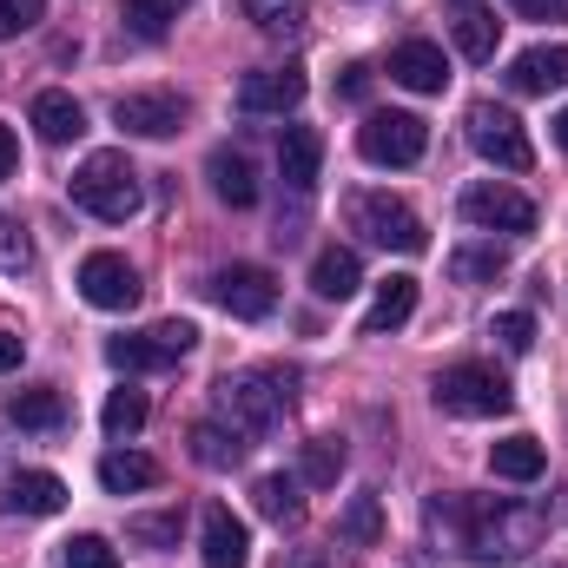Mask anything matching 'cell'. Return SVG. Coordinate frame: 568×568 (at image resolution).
I'll list each match as a JSON object with an SVG mask.
<instances>
[{"label":"cell","instance_id":"1","mask_svg":"<svg viewBox=\"0 0 568 568\" xmlns=\"http://www.w3.org/2000/svg\"><path fill=\"white\" fill-rule=\"evenodd\" d=\"M429 523L456 529V542L476 556V562H523L529 549H542L549 536V516L542 509H523V503H469V496H436L429 503Z\"/></svg>","mask_w":568,"mask_h":568},{"label":"cell","instance_id":"2","mask_svg":"<svg viewBox=\"0 0 568 568\" xmlns=\"http://www.w3.org/2000/svg\"><path fill=\"white\" fill-rule=\"evenodd\" d=\"M212 410H219L225 429H239L252 443V436L278 429V417L291 410V377H278V371H239V377H225L212 390Z\"/></svg>","mask_w":568,"mask_h":568},{"label":"cell","instance_id":"3","mask_svg":"<svg viewBox=\"0 0 568 568\" xmlns=\"http://www.w3.org/2000/svg\"><path fill=\"white\" fill-rule=\"evenodd\" d=\"M67 192H73L80 212H93V219H106V225H126L145 205V185H140V172H133L126 152H93V159L73 172Z\"/></svg>","mask_w":568,"mask_h":568},{"label":"cell","instance_id":"4","mask_svg":"<svg viewBox=\"0 0 568 568\" xmlns=\"http://www.w3.org/2000/svg\"><path fill=\"white\" fill-rule=\"evenodd\" d=\"M344 212H351V232H364V239H371V245H384V252H404V258L429 252L424 219H417L404 199H390V192H357Z\"/></svg>","mask_w":568,"mask_h":568},{"label":"cell","instance_id":"5","mask_svg":"<svg viewBox=\"0 0 568 568\" xmlns=\"http://www.w3.org/2000/svg\"><path fill=\"white\" fill-rule=\"evenodd\" d=\"M509 404H516V390L496 364H449L436 377V410H449V417H503Z\"/></svg>","mask_w":568,"mask_h":568},{"label":"cell","instance_id":"6","mask_svg":"<svg viewBox=\"0 0 568 568\" xmlns=\"http://www.w3.org/2000/svg\"><path fill=\"white\" fill-rule=\"evenodd\" d=\"M192 344H199V331H192L185 317H165V324H152V331L113 337V344H106V364H113V371H172L179 357H192Z\"/></svg>","mask_w":568,"mask_h":568},{"label":"cell","instance_id":"7","mask_svg":"<svg viewBox=\"0 0 568 568\" xmlns=\"http://www.w3.org/2000/svg\"><path fill=\"white\" fill-rule=\"evenodd\" d=\"M469 145L489 159V165H503V172H529L536 165V145L523 133V120L509 113V106H469Z\"/></svg>","mask_w":568,"mask_h":568},{"label":"cell","instance_id":"8","mask_svg":"<svg viewBox=\"0 0 568 568\" xmlns=\"http://www.w3.org/2000/svg\"><path fill=\"white\" fill-rule=\"evenodd\" d=\"M463 219H469L476 232H509V239H523V232H536V199L516 192V185L483 179V185L463 192Z\"/></svg>","mask_w":568,"mask_h":568},{"label":"cell","instance_id":"9","mask_svg":"<svg viewBox=\"0 0 568 568\" xmlns=\"http://www.w3.org/2000/svg\"><path fill=\"white\" fill-rule=\"evenodd\" d=\"M429 145V126L417 113H371L364 126H357V152L371 159V165H417Z\"/></svg>","mask_w":568,"mask_h":568},{"label":"cell","instance_id":"10","mask_svg":"<svg viewBox=\"0 0 568 568\" xmlns=\"http://www.w3.org/2000/svg\"><path fill=\"white\" fill-rule=\"evenodd\" d=\"M113 126L133 133V140H172L185 126V100L165 93V87H145V93H120L113 100Z\"/></svg>","mask_w":568,"mask_h":568},{"label":"cell","instance_id":"11","mask_svg":"<svg viewBox=\"0 0 568 568\" xmlns=\"http://www.w3.org/2000/svg\"><path fill=\"white\" fill-rule=\"evenodd\" d=\"M212 297H219L232 317L258 324V317H272V311H278V278H272L265 265H225V272L212 278Z\"/></svg>","mask_w":568,"mask_h":568},{"label":"cell","instance_id":"12","mask_svg":"<svg viewBox=\"0 0 568 568\" xmlns=\"http://www.w3.org/2000/svg\"><path fill=\"white\" fill-rule=\"evenodd\" d=\"M80 297H87L93 311H133V304H140V272H133L120 252H93V258L80 265Z\"/></svg>","mask_w":568,"mask_h":568},{"label":"cell","instance_id":"13","mask_svg":"<svg viewBox=\"0 0 568 568\" xmlns=\"http://www.w3.org/2000/svg\"><path fill=\"white\" fill-rule=\"evenodd\" d=\"M304 106V73L297 67H265L239 80V113H297Z\"/></svg>","mask_w":568,"mask_h":568},{"label":"cell","instance_id":"14","mask_svg":"<svg viewBox=\"0 0 568 568\" xmlns=\"http://www.w3.org/2000/svg\"><path fill=\"white\" fill-rule=\"evenodd\" d=\"M67 509V483L53 476V469H20V476H7V489H0V516H60Z\"/></svg>","mask_w":568,"mask_h":568},{"label":"cell","instance_id":"15","mask_svg":"<svg viewBox=\"0 0 568 568\" xmlns=\"http://www.w3.org/2000/svg\"><path fill=\"white\" fill-rule=\"evenodd\" d=\"M199 556H205V568H252V529L225 503H212L205 529H199Z\"/></svg>","mask_w":568,"mask_h":568},{"label":"cell","instance_id":"16","mask_svg":"<svg viewBox=\"0 0 568 568\" xmlns=\"http://www.w3.org/2000/svg\"><path fill=\"white\" fill-rule=\"evenodd\" d=\"M390 80L410 87V93H443V87H449V53H443L436 40H404V47L390 53Z\"/></svg>","mask_w":568,"mask_h":568},{"label":"cell","instance_id":"17","mask_svg":"<svg viewBox=\"0 0 568 568\" xmlns=\"http://www.w3.org/2000/svg\"><path fill=\"white\" fill-rule=\"evenodd\" d=\"M33 133L47 145H73L87 133V106L73 100V93H60V87H47V93H33Z\"/></svg>","mask_w":568,"mask_h":568},{"label":"cell","instance_id":"18","mask_svg":"<svg viewBox=\"0 0 568 568\" xmlns=\"http://www.w3.org/2000/svg\"><path fill=\"white\" fill-rule=\"evenodd\" d=\"M205 172H212V192H219L232 212H252V205H258V172H252V159H245V152L219 145V152L205 159Z\"/></svg>","mask_w":568,"mask_h":568},{"label":"cell","instance_id":"19","mask_svg":"<svg viewBox=\"0 0 568 568\" xmlns=\"http://www.w3.org/2000/svg\"><path fill=\"white\" fill-rule=\"evenodd\" d=\"M568 87V47H529L509 60V93H556Z\"/></svg>","mask_w":568,"mask_h":568},{"label":"cell","instance_id":"20","mask_svg":"<svg viewBox=\"0 0 568 568\" xmlns=\"http://www.w3.org/2000/svg\"><path fill=\"white\" fill-rule=\"evenodd\" d=\"M317 165H324V140L317 126H284L278 133V172L291 192H311L317 185Z\"/></svg>","mask_w":568,"mask_h":568},{"label":"cell","instance_id":"21","mask_svg":"<svg viewBox=\"0 0 568 568\" xmlns=\"http://www.w3.org/2000/svg\"><path fill=\"white\" fill-rule=\"evenodd\" d=\"M311 291H317L324 304H344V297H357V291H364V265H357V252H344V245H324V252L311 258Z\"/></svg>","mask_w":568,"mask_h":568},{"label":"cell","instance_id":"22","mask_svg":"<svg viewBox=\"0 0 568 568\" xmlns=\"http://www.w3.org/2000/svg\"><path fill=\"white\" fill-rule=\"evenodd\" d=\"M410 311H417V278H410V272L384 278L377 284V297H371V311H364V337H384V331L410 324Z\"/></svg>","mask_w":568,"mask_h":568},{"label":"cell","instance_id":"23","mask_svg":"<svg viewBox=\"0 0 568 568\" xmlns=\"http://www.w3.org/2000/svg\"><path fill=\"white\" fill-rule=\"evenodd\" d=\"M7 424H20V429H60V424H67V397H60L53 384L7 390Z\"/></svg>","mask_w":568,"mask_h":568},{"label":"cell","instance_id":"24","mask_svg":"<svg viewBox=\"0 0 568 568\" xmlns=\"http://www.w3.org/2000/svg\"><path fill=\"white\" fill-rule=\"evenodd\" d=\"M192 463L199 469H232V463H245V436L239 429H225L219 417H205V424H192Z\"/></svg>","mask_w":568,"mask_h":568},{"label":"cell","instance_id":"25","mask_svg":"<svg viewBox=\"0 0 568 568\" xmlns=\"http://www.w3.org/2000/svg\"><path fill=\"white\" fill-rule=\"evenodd\" d=\"M159 483V463L140 456V449H106L100 456V489L106 496H133V489H152Z\"/></svg>","mask_w":568,"mask_h":568},{"label":"cell","instance_id":"26","mask_svg":"<svg viewBox=\"0 0 568 568\" xmlns=\"http://www.w3.org/2000/svg\"><path fill=\"white\" fill-rule=\"evenodd\" d=\"M489 469H496L503 483H536V476L549 469V456H542L536 436H503V443H489Z\"/></svg>","mask_w":568,"mask_h":568},{"label":"cell","instance_id":"27","mask_svg":"<svg viewBox=\"0 0 568 568\" xmlns=\"http://www.w3.org/2000/svg\"><path fill=\"white\" fill-rule=\"evenodd\" d=\"M509 272V245H456L449 252V284H489V278H503Z\"/></svg>","mask_w":568,"mask_h":568},{"label":"cell","instance_id":"28","mask_svg":"<svg viewBox=\"0 0 568 568\" xmlns=\"http://www.w3.org/2000/svg\"><path fill=\"white\" fill-rule=\"evenodd\" d=\"M496 40H503V20L496 13H483V7H463L456 13V53L463 60H476V67L496 60Z\"/></svg>","mask_w":568,"mask_h":568},{"label":"cell","instance_id":"29","mask_svg":"<svg viewBox=\"0 0 568 568\" xmlns=\"http://www.w3.org/2000/svg\"><path fill=\"white\" fill-rule=\"evenodd\" d=\"M337 536H344V542H357V549H377V542H384V503H377L371 489H364V496H351V509H344Z\"/></svg>","mask_w":568,"mask_h":568},{"label":"cell","instance_id":"30","mask_svg":"<svg viewBox=\"0 0 568 568\" xmlns=\"http://www.w3.org/2000/svg\"><path fill=\"white\" fill-rule=\"evenodd\" d=\"M252 503H258V516H272V523H297V516H304L297 476H258V483H252Z\"/></svg>","mask_w":568,"mask_h":568},{"label":"cell","instance_id":"31","mask_svg":"<svg viewBox=\"0 0 568 568\" xmlns=\"http://www.w3.org/2000/svg\"><path fill=\"white\" fill-rule=\"evenodd\" d=\"M297 469H304L311 489H331V483L344 476V443H337V436H311L304 456H297Z\"/></svg>","mask_w":568,"mask_h":568},{"label":"cell","instance_id":"32","mask_svg":"<svg viewBox=\"0 0 568 568\" xmlns=\"http://www.w3.org/2000/svg\"><path fill=\"white\" fill-rule=\"evenodd\" d=\"M185 7H192V0H126V27H133L140 40H165Z\"/></svg>","mask_w":568,"mask_h":568},{"label":"cell","instance_id":"33","mask_svg":"<svg viewBox=\"0 0 568 568\" xmlns=\"http://www.w3.org/2000/svg\"><path fill=\"white\" fill-rule=\"evenodd\" d=\"M179 529H185L179 509H152V516H133V523H126V536H133L140 549H179Z\"/></svg>","mask_w":568,"mask_h":568},{"label":"cell","instance_id":"34","mask_svg":"<svg viewBox=\"0 0 568 568\" xmlns=\"http://www.w3.org/2000/svg\"><path fill=\"white\" fill-rule=\"evenodd\" d=\"M100 424H106V436H133V429L145 424V390H113L106 397V410H100Z\"/></svg>","mask_w":568,"mask_h":568},{"label":"cell","instance_id":"35","mask_svg":"<svg viewBox=\"0 0 568 568\" xmlns=\"http://www.w3.org/2000/svg\"><path fill=\"white\" fill-rule=\"evenodd\" d=\"M60 568H120V549L106 536H73L60 542Z\"/></svg>","mask_w":568,"mask_h":568},{"label":"cell","instance_id":"36","mask_svg":"<svg viewBox=\"0 0 568 568\" xmlns=\"http://www.w3.org/2000/svg\"><path fill=\"white\" fill-rule=\"evenodd\" d=\"M489 337H496L509 357H529V351H536V317H529V311H503V317L489 324Z\"/></svg>","mask_w":568,"mask_h":568},{"label":"cell","instance_id":"37","mask_svg":"<svg viewBox=\"0 0 568 568\" xmlns=\"http://www.w3.org/2000/svg\"><path fill=\"white\" fill-rule=\"evenodd\" d=\"M245 7V20H258L265 33H291L297 20H304V0H239Z\"/></svg>","mask_w":568,"mask_h":568},{"label":"cell","instance_id":"38","mask_svg":"<svg viewBox=\"0 0 568 568\" xmlns=\"http://www.w3.org/2000/svg\"><path fill=\"white\" fill-rule=\"evenodd\" d=\"M0 272H33V245L20 219H0Z\"/></svg>","mask_w":568,"mask_h":568},{"label":"cell","instance_id":"39","mask_svg":"<svg viewBox=\"0 0 568 568\" xmlns=\"http://www.w3.org/2000/svg\"><path fill=\"white\" fill-rule=\"evenodd\" d=\"M40 13H47V0H0V40H13V33H27V27H40Z\"/></svg>","mask_w":568,"mask_h":568},{"label":"cell","instance_id":"40","mask_svg":"<svg viewBox=\"0 0 568 568\" xmlns=\"http://www.w3.org/2000/svg\"><path fill=\"white\" fill-rule=\"evenodd\" d=\"M337 100H371V67H344L337 73Z\"/></svg>","mask_w":568,"mask_h":568},{"label":"cell","instance_id":"41","mask_svg":"<svg viewBox=\"0 0 568 568\" xmlns=\"http://www.w3.org/2000/svg\"><path fill=\"white\" fill-rule=\"evenodd\" d=\"M523 20H568V0H509Z\"/></svg>","mask_w":568,"mask_h":568},{"label":"cell","instance_id":"42","mask_svg":"<svg viewBox=\"0 0 568 568\" xmlns=\"http://www.w3.org/2000/svg\"><path fill=\"white\" fill-rule=\"evenodd\" d=\"M13 165H20V140H13V126H0V185L13 179Z\"/></svg>","mask_w":568,"mask_h":568},{"label":"cell","instance_id":"43","mask_svg":"<svg viewBox=\"0 0 568 568\" xmlns=\"http://www.w3.org/2000/svg\"><path fill=\"white\" fill-rule=\"evenodd\" d=\"M20 357H27V344H20L13 331H0V377H7V371H20Z\"/></svg>","mask_w":568,"mask_h":568},{"label":"cell","instance_id":"44","mask_svg":"<svg viewBox=\"0 0 568 568\" xmlns=\"http://www.w3.org/2000/svg\"><path fill=\"white\" fill-rule=\"evenodd\" d=\"M284 568H331V562H324V549H297Z\"/></svg>","mask_w":568,"mask_h":568},{"label":"cell","instance_id":"45","mask_svg":"<svg viewBox=\"0 0 568 568\" xmlns=\"http://www.w3.org/2000/svg\"><path fill=\"white\" fill-rule=\"evenodd\" d=\"M556 145H562V152H568V106H562V113H556Z\"/></svg>","mask_w":568,"mask_h":568},{"label":"cell","instance_id":"46","mask_svg":"<svg viewBox=\"0 0 568 568\" xmlns=\"http://www.w3.org/2000/svg\"><path fill=\"white\" fill-rule=\"evenodd\" d=\"M556 568H568V562H556Z\"/></svg>","mask_w":568,"mask_h":568}]
</instances>
